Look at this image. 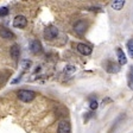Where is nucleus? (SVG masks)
I'll return each mask as SVG.
<instances>
[{"mask_svg": "<svg viewBox=\"0 0 133 133\" xmlns=\"http://www.w3.org/2000/svg\"><path fill=\"white\" fill-rule=\"evenodd\" d=\"M89 108H90L91 111H95L97 108V102L95 100H90V101H89Z\"/></svg>", "mask_w": 133, "mask_h": 133, "instance_id": "obj_15", "label": "nucleus"}, {"mask_svg": "<svg viewBox=\"0 0 133 133\" xmlns=\"http://www.w3.org/2000/svg\"><path fill=\"white\" fill-rule=\"evenodd\" d=\"M58 133H71V126L70 122L68 120H61L58 122V128H57Z\"/></svg>", "mask_w": 133, "mask_h": 133, "instance_id": "obj_5", "label": "nucleus"}, {"mask_svg": "<svg viewBox=\"0 0 133 133\" xmlns=\"http://www.w3.org/2000/svg\"><path fill=\"white\" fill-rule=\"evenodd\" d=\"M8 14L7 7H0V17H6Z\"/></svg>", "mask_w": 133, "mask_h": 133, "instance_id": "obj_16", "label": "nucleus"}, {"mask_svg": "<svg viewBox=\"0 0 133 133\" xmlns=\"http://www.w3.org/2000/svg\"><path fill=\"white\" fill-rule=\"evenodd\" d=\"M76 50H77L78 52H80L81 55H83V56L90 55L91 51H93V49H91L90 45L86 44V43H78L77 46H76Z\"/></svg>", "mask_w": 133, "mask_h": 133, "instance_id": "obj_6", "label": "nucleus"}, {"mask_svg": "<svg viewBox=\"0 0 133 133\" xmlns=\"http://www.w3.org/2000/svg\"><path fill=\"white\" fill-rule=\"evenodd\" d=\"M87 28H88V23H87V20H83V19L76 22L74 25V30L76 31V33H78V35H83V33L86 32Z\"/></svg>", "mask_w": 133, "mask_h": 133, "instance_id": "obj_3", "label": "nucleus"}, {"mask_svg": "<svg viewBox=\"0 0 133 133\" xmlns=\"http://www.w3.org/2000/svg\"><path fill=\"white\" fill-rule=\"evenodd\" d=\"M58 36V29L54 25H49L44 30V38L46 41H54Z\"/></svg>", "mask_w": 133, "mask_h": 133, "instance_id": "obj_2", "label": "nucleus"}, {"mask_svg": "<svg viewBox=\"0 0 133 133\" xmlns=\"http://www.w3.org/2000/svg\"><path fill=\"white\" fill-rule=\"evenodd\" d=\"M125 4H126V0H113L111 4V7L114 11H121L124 8Z\"/></svg>", "mask_w": 133, "mask_h": 133, "instance_id": "obj_11", "label": "nucleus"}, {"mask_svg": "<svg viewBox=\"0 0 133 133\" xmlns=\"http://www.w3.org/2000/svg\"><path fill=\"white\" fill-rule=\"evenodd\" d=\"M17 96L23 102H31L36 97V93L33 90H29V89H20L17 93Z\"/></svg>", "mask_w": 133, "mask_h": 133, "instance_id": "obj_1", "label": "nucleus"}, {"mask_svg": "<svg viewBox=\"0 0 133 133\" xmlns=\"http://www.w3.org/2000/svg\"><path fill=\"white\" fill-rule=\"evenodd\" d=\"M127 83H128V87L133 90V65L130 66V70H128V74H127Z\"/></svg>", "mask_w": 133, "mask_h": 133, "instance_id": "obj_13", "label": "nucleus"}, {"mask_svg": "<svg viewBox=\"0 0 133 133\" xmlns=\"http://www.w3.org/2000/svg\"><path fill=\"white\" fill-rule=\"evenodd\" d=\"M127 51H128L130 57L133 58V38H131L130 41L127 42Z\"/></svg>", "mask_w": 133, "mask_h": 133, "instance_id": "obj_14", "label": "nucleus"}, {"mask_svg": "<svg viewBox=\"0 0 133 133\" xmlns=\"http://www.w3.org/2000/svg\"><path fill=\"white\" fill-rule=\"evenodd\" d=\"M42 50H43V48H42V44L39 41H31L30 42V51L33 54V55H38V54L42 52Z\"/></svg>", "mask_w": 133, "mask_h": 133, "instance_id": "obj_7", "label": "nucleus"}, {"mask_svg": "<svg viewBox=\"0 0 133 133\" xmlns=\"http://www.w3.org/2000/svg\"><path fill=\"white\" fill-rule=\"evenodd\" d=\"M75 71H76V68L72 65H68L65 68V72H75Z\"/></svg>", "mask_w": 133, "mask_h": 133, "instance_id": "obj_17", "label": "nucleus"}, {"mask_svg": "<svg viewBox=\"0 0 133 133\" xmlns=\"http://www.w3.org/2000/svg\"><path fill=\"white\" fill-rule=\"evenodd\" d=\"M116 57H118V62L120 65H124L127 63V57L125 55L124 50H121L120 48H116Z\"/></svg>", "mask_w": 133, "mask_h": 133, "instance_id": "obj_8", "label": "nucleus"}, {"mask_svg": "<svg viewBox=\"0 0 133 133\" xmlns=\"http://www.w3.org/2000/svg\"><path fill=\"white\" fill-rule=\"evenodd\" d=\"M26 25H28V19H26V17L22 16V14L17 16L13 19V26L17 29H24Z\"/></svg>", "mask_w": 133, "mask_h": 133, "instance_id": "obj_4", "label": "nucleus"}, {"mask_svg": "<svg viewBox=\"0 0 133 133\" xmlns=\"http://www.w3.org/2000/svg\"><path fill=\"white\" fill-rule=\"evenodd\" d=\"M10 54H11L12 59L18 61V58H19V56H20V48H19V45H17V44L12 45L11 50H10Z\"/></svg>", "mask_w": 133, "mask_h": 133, "instance_id": "obj_10", "label": "nucleus"}, {"mask_svg": "<svg viewBox=\"0 0 133 133\" xmlns=\"http://www.w3.org/2000/svg\"><path fill=\"white\" fill-rule=\"evenodd\" d=\"M120 69L119 64L114 63L113 61H107V63H106V70H107L108 72H111V74H113V72H118Z\"/></svg>", "mask_w": 133, "mask_h": 133, "instance_id": "obj_9", "label": "nucleus"}, {"mask_svg": "<svg viewBox=\"0 0 133 133\" xmlns=\"http://www.w3.org/2000/svg\"><path fill=\"white\" fill-rule=\"evenodd\" d=\"M0 37H3V38H5V39H11L14 37V35H13V32L10 31L8 29L1 26V28H0Z\"/></svg>", "mask_w": 133, "mask_h": 133, "instance_id": "obj_12", "label": "nucleus"}, {"mask_svg": "<svg viewBox=\"0 0 133 133\" xmlns=\"http://www.w3.org/2000/svg\"><path fill=\"white\" fill-rule=\"evenodd\" d=\"M30 65H31V62L28 61V59H25V61L23 62V69H28Z\"/></svg>", "mask_w": 133, "mask_h": 133, "instance_id": "obj_18", "label": "nucleus"}]
</instances>
